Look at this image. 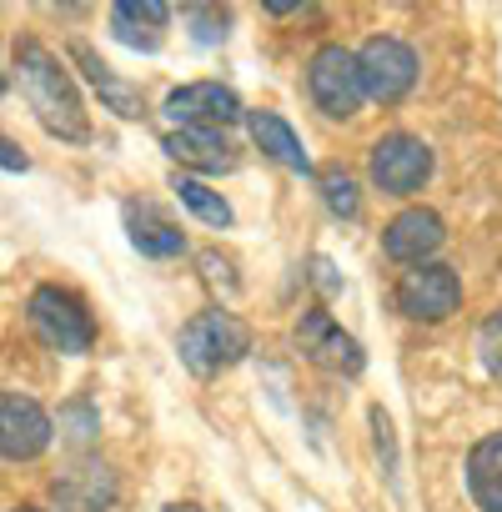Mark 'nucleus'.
<instances>
[{"label": "nucleus", "mask_w": 502, "mask_h": 512, "mask_svg": "<svg viewBox=\"0 0 502 512\" xmlns=\"http://www.w3.org/2000/svg\"><path fill=\"white\" fill-rule=\"evenodd\" d=\"M16 71H21V91H26L31 111L41 116V126H46L51 136H61V141H86V136H91L81 91L71 86L66 66H61L46 46L26 41V46L16 51Z\"/></svg>", "instance_id": "1"}, {"label": "nucleus", "mask_w": 502, "mask_h": 512, "mask_svg": "<svg viewBox=\"0 0 502 512\" xmlns=\"http://www.w3.org/2000/svg\"><path fill=\"white\" fill-rule=\"evenodd\" d=\"M181 362L196 372V377H216L226 367H236L246 352H251V327L221 307L211 312H196L186 327H181Z\"/></svg>", "instance_id": "2"}, {"label": "nucleus", "mask_w": 502, "mask_h": 512, "mask_svg": "<svg viewBox=\"0 0 502 512\" xmlns=\"http://www.w3.org/2000/svg\"><path fill=\"white\" fill-rule=\"evenodd\" d=\"M31 327L51 352H66V357H86L96 347V327H91L86 302L76 292H61V287L31 292Z\"/></svg>", "instance_id": "3"}, {"label": "nucleus", "mask_w": 502, "mask_h": 512, "mask_svg": "<svg viewBox=\"0 0 502 512\" xmlns=\"http://www.w3.org/2000/svg\"><path fill=\"white\" fill-rule=\"evenodd\" d=\"M367 171L377 181V191L387 196H417L427 181H432V146L407 136V131H392L372 146L367 156Z\"/></svg>", "instance_id": "4"}, {"label": "nucleus", "mask_w": 502, "mask_h": 512, "mask_svg": "<svg viewBox=\"0 0 502 512\" xmlns=\"http://www.w3.org/2000/svg\"><path fill=\"white\" fill-rule=\"evenodd\" d=\"M307 96L317 101L322 116L347 121L362 106V76H357V56L347 46H322L307 66Z\"/></svg>", "instance_id": "5"}, {"label": "nucleus", "mask_w": 502, "mask_h": 512, "mask_svg": "<svg viewBox=\"0 0 502 512\" xmlns=\"http://www.w3.org/2000/svg\"><path fill=\"white\" fill-rule=\"evenodd\" d=\"M357 76H362V96L392 106V101H402L417 86V56L397 36H372L357 51Z\"/></svg>", "instance_id": "6"}, {"label": "nucleus", "mask_w": 502, "mask_h": 512, "mask_svg": "<svg viewBox=\"0 0 502 512\" xmlns=\"http://www.w3.org/2000/svg\"><path fill=\"white\" fill-rule=\"evenodd\" d=\"M161 111H166V121H171L176 131H221V126H231V121L246 116V111H241V96H236L231 86H221V81L181 86V91L166 96Z\"/></svg>", "instance_id": "7"}, {"label": "nucleus", "mask_w": 502, "mask_h": 512, "mask_svg": "<svg viewBox=\"0 0 502 512\" xmlns=\"http://www.w3.org/2000/svg\"><path fill=\"white\" fill-rule=\"evenodd\" d=\"M397 307H402L412 322H447V317L462 307V282H457L452 267L422 262V267L402 272V282H397Z\"/></svg>", "instance_id": "8"}, {"label": "nucleus", "mask_w": 502, "mask_h": 512, "mask_svg": "<svg viewBox=\"0 0 502 512\" xmlns=\"http://www.w3.org/2000/svg\"><path fill=\"white\" fill-rule=\"evenodd\" d=\"M51 447V417L36 397L0 392V457L6 462H31Z\"/></svg>", "instance_id": "9"}, {"label": "nucleus", "mask_w": 502, "mask_h": 512, "mask_svg": "<svg viewBox=\"0 0 502 512\" xmlns=\"http://www.w3.org/2000/svg\"><path fill=\"white\" fill-rule=\"evenodd\" d=\"M442 241H447V226H442V216L427 211V206H407V211L392 216L387 231H382V251L392 256V262H407V267H422Z\"/></svg>", "instance_id": "10"}, {"label": "nucleus", "mask_w": 502, "mask_h": 512, "mask_svg": "<svg viewBox=\"0 0 502 512\" xmlns=\"http://www.w3.org/2000/svg\"><path fill=\"white\" fill-rule=\"evenodd\" d=\"M297 347L307 352V362H317V367H327V372H347V377L362 372V347H357L327 312H302V322H297Z\"/></svg>", "instance_id": "11"}, {"label": "nucleus", "mask_w": 502, "mask_h": 512, "mask_svg": "<svg viewBox=\"0 0 502 512\" xmlns=\"http://www.w3.org/2000/svg\"><path fill=\"white\" fill-rule=\"evenodd\" d=\"M116 497V477L106 462H76L66 477H56V502L66 512H101Z\"/></svg>", "instance_id": "12"}, {"label": "nucleus", "mask_w": 502, "mask_h": 512, "mask_svg": "<svg viewBox=\"0 0 502 512\" xmlns=\"http://www.w3.org/2000/svg\"><path fill=\"white\" fill-rule=\"evenodd\" d=\"M246 131H251V141H257L272 161H282V166L297 171V176H312V156H307L302 136H297L277 111H246Z\"/></svg>", "instance_id": "13"}, {"label": "nucleus", "mask_w": 502, "mask_h": 512, "mask_svg": "<svg viewBox=\"0 0 502 512\" xmlns=\"http://www.w3.org/2000/svg\"><path fill=\"white\" fill-rule=\"evenodd\" d=\"M161 151L176 166H191V171H231L236 166V151L221 131H171L161 141Z\"/></svg>", "instance_id": "14"}, {"label": "nucleus", "mask_w": 502, "mask_h": 512, "mask_svg": "<svg viewBox=\"0 0 502 512\" xmlns=\"http://www.w3.org/2000/svg\"><path fill=\"white\" fill-rule=\"evenodd\" d=\"M467 492L482 512H502V432H487L467 457Z\"/></svg>", "instance_id": "15"}, {"label": "nucleus", "mask_w": 502, "mask_h": 512, "mask_svg": "<svg viewBox=\"0 0 502 512\" xmlns=\"http://www.w3.org/2000/svg\"><path fill=\"white\" fill-rule=\"evenodd\" d=\"M171 21V11L161 6V0H121V6L111 11V31L126 41V46H136V51H156L161 46V26Z\"/></svg>", "instance_id": "16"}, {"label": "nucleus", "mask_w": 502, "mask_h": 512, "mask_svg": "<svg viewBox=\"0 0 502 512\" xmlns=\"http://www.w3.org/2000/svg\"><path fill=\"white\" fill-rule=\"evenodd\" d=\"M126 226H131V246L141 256H176V251H186L181 226H171L156 206H126Z\"/></svg>", "instance_id": "17"}, {"label": "nucleus", "mask_w": 502, "mask_h": 512, "mask_svg": "<svg viewBox=\"0 0 502 512\" xmlns=\"http://www.w3.org/2000/svg\"><path fill=\"white\" fill-rule=\"evenodd\" d=\"M76 61L86 66L91 86H96V91H101V96L111 101V111H116V116H141V111H146V106H141V96H136V91H131L126 81H116L106 61H96V51H91V46H76Z\"/></svg>", "instance_id": "18"}, {"label": "nucleus", "mask_w": 502, "mask_h": 512, "mask_svg": "<svg viewBox=\"0 0 502 512\" xmlns=\"http://www.w3.org/2000/svg\"><path fill=\"white\" fill-rule=\"evenodd\" d=\"M176 196L191 216H201L206 226H231V206L221 201V191H211L206 181H191V176H176Z\"/></svg>", "instance_id": "19"}, {"label": "nucleus", "mask_w": 502, "mask_h": 512, "mask_svg": "<svg viewBox=\"0 0 502 512\" xmlns=\"http://www.w3.org/2000/svg\"><path fill=\"white\" fill-rule=\"evenodd\" d=\"M477 357H482L487 377L502 382V312H492V317L482 322V332H477Z\"/></svg>", "instance_id": "20"}, {"label": "nucleus", "mask_w": 502, "mask_h": 512, "mask_svg": "<svg viewBox=\"0 0 502 512\" xmlns=\"http://www.w3.org/2000/svg\"><path fill=\"white\" fill-rule=\"evenodd\" d=\"M322 191H327V206L337 211V216H357V186H352V176H342V171H327L322 176Z\"/></svg>", "instance_id": "21"}, {"label": "nucleus", "mask_w": 502, "mask_h": 512, "mask_svg": "<svg viewBox=\"0 0 502 512\" xmlns=\"http://www.w3.org/2000/svg\"><path fill=\"white\" fill-rule=\"evenodd\" d=\"M0 166H11V171H26V156L6 141V136H0Z\"/></svg>", "instance_id": "22"}, {"label": "nucleus", "mask_w": 502, "mask_h": 512, "mask_svg": "<svg viewBox=\"0 0 502 512\" xmlns=\"http://www.w3.org/2000/svg\"><path fill=\"white\" fill-rule=\"evenodd\" d=\"M166 512H201V507H196V502H171Z\"/></svg>", "instance_id": "23"}, {"label": "nucleus", "mask_w": 502, "mask_h": 512, "mask_svg": "<svg viewBox=\"0 0 502 512\" xmlns=\"http://www.w3.org/2000/svg\"><path fill=\"white\" fill-rule=\"evenodd\" d=\"M16 512H41V507H16Z\"/></svg>", "instance_id": "24"}]
</instances>
